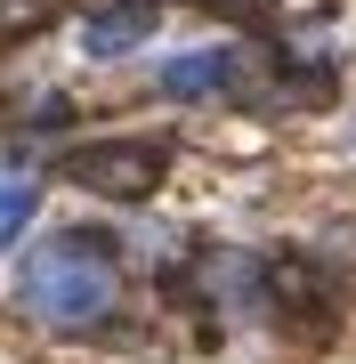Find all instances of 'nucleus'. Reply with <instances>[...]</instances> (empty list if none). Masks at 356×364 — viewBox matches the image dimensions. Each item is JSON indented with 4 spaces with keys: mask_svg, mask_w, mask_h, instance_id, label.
<instances>
[{
    "mask_svg": "<svg viewBox=\"0 0 356 364\" xmlns=\"http://www.w3.org/2000/svg\"><path fill=\"white\" fill-rule=\"evenodd\" d=\"M227 73H235L227 49H195V57H171V65H162V90H171V97H211Z\"/></svg>",
    "mask_w": 356,
    "mask_h": 364,
    "instance_id": "20e7f679",
    "label": "nucleus"
},
{
    "mask_svg": "<svg viewBox=\"0 0 356 364\" xmlns=\"http://www.w3.org/2000/svg\"><path fill=\"white\" fill-rule=\"evenodd\" d=\"M146 33H154V0H122V9H97L81 25V49L90 57H130Z\"/></svg>",
    "mask_w": 356,
    "mask_h": 364,
    "instance_id": "7ed1b4c3",
    "label": "nucleus"
},
{
    "mask_svg": "<svg viewBox=\"0 0 356 364\" xmlns=\"http://www.w3.org/2000/svg\"><path fill=\"white\" fill-rule=\"evenodd\" d=\"M162 170H171V154H162L154 138H106V146L65 154V178L90 186V195H146Z\"/></svg>",
    "mask_w": 356,
    "mask_h": 364,
    "instance_id": "f03ea898",
    "label": "nucleus"
},
{
    "mask_svg": "<svg viewBox=\"0 0 356 364\" xmlns=\"http://www.w3.org/2000/svg\"><path fill=\"white\" fill-rule=\"evenodd\" d=\"M33 203H41V186L25 178V170H9V178H0V251H9L16 235H25V219H33Z\"/></svg>",
    "mask_w": 356,
    "mask_h": 364,
    "instance_id": "39448f33",
    "label": "nucleus"
},
{
    "mask_svg": "<svg viewBox=\"0 0 356 364\" xmlns=\"http://www.w3.org/2000/svg\"><path fill=\"white\" fill-rule=\"evenodd\" d=\"M114 251L106 235H49V243H33V259L16 267V291H25V308L41 324H97V316L114 308Z\"/></svg>",
    "mask_w": 356,
    "mask_h": 364,
    "instance_id": "f257e3e1",
    "label": "nucleus"
}]
</instances>
